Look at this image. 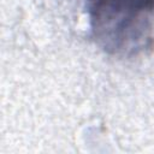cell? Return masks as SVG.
<instances>
[{"mask_svg":"<svg viewBox=\"0 0 154 154\" xmlns=\"http://www.w3.org/2000/svg\"><path fill=\"white\" fill-rule=\"evenodd\" d=\"M90 36L111 55L129 58L152 46L154 0H85Z\"/></svg>","mask_w":154,"mask_h":154,"instance_id":"6da1fadb","label":"cell"}]
</instances>
